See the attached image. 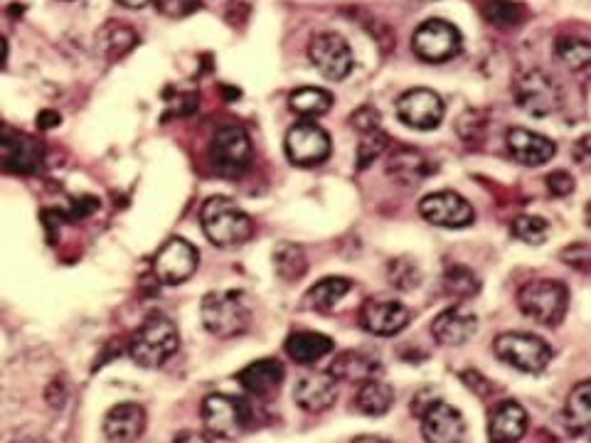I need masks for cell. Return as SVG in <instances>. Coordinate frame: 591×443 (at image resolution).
Instances as JSON below:
<instances>
[{"instance_id": "cell-1", "label": "cell", "mask_w": 591, "mask_h": 443, "mask_svg": "<svg viewBox=\"0 0 591 443\" xmlns=\"http://www.w3.org/2000/svg\"><path fill=\"white\" fill-rule=\"evenodd\" d=\"M200 222L207 239L215 247H239L254 232V224L244 210H239L230 197H210L200 210Z\"/></svg>"}, {"instance_id": "cell-2", "label": "cell", "mask_w": 591, "mask_h": 443, "mask_svg": "<svg viewBox=\"0 0 591 443\" xmlns=\"http://www.w3.org/2000/svg\"><path fill=\"white\" fill-rule=\"evenodd\" d=\"M178 348L180 333L173 320L165 316H151L141 325V330L133 335L129 355L138 367L156 370V367L165 365L178 352Z\"/></svg>"}, {"instance_id": "cell-3", "label": "cell", "mask_w": 591, "mask_h": 443, "mask_svg": "<svg viewBox=\"0 0 591 443\" xmlns=\"http://www.w3.org/2000/svg\"><path fill=\"white\" fill-rule=\"evenodd\" d=\"M202 325L215 338H237L249 328V313L244 296L239 291H212L202 298Z\"/></svg>"}, {"instance_id": "cell-4", "label": "cell", "mask_w": 591, "mask_h": 443, "mask_svg": "<svg viewBox=\"0 0 591 443\" xmlns=\"http://www.w3.org/2000/svg\"><path fill=\"white\" fill-rule=\"evenodd\" d=\"M518 306L523 316L535 320V323L557 325L562 323L564 313H567L569 291L567 286L552 279L530 281V284L520 288Z\"/></svg>"}, {"instance_id": "cell-5", "label": "cell", "mask_w": 591, "mask_h": 443, "mask_svg": "<svg viewBox=\"0 0 591 443\" xmlns=\"http://www.w3.org/2000/svg\"><path fill=\"white\" fill-rule=\"evenodd\" d=\"M493 350L505 365L515 367V370L520 372H527V375H540L552 360L550 345L530 333L498 335Z\"/></svg>"}, {"instance_id": "cell-6", "label": "cell", "mask_w": 591, "mask_h": 443, "mask_svg": "<svg viewBox=\"0 0 591 443\" xmlns=\"http://www.w3.org/2000/svg\"><path fill=\"white\" fill-rule=\"evenodd\" d=\"M252 138H249L247 128L237 124L222 126L215 133L210 146L212 168L227 178H237L252 163Z\"/></svg>"}, {"instance_id": "cell-7", "label": "cell", "mask_w": 591, "mask_h": 443, "mask_svg": "<svg viewBox=\"0 0 591 443\" xmlns=\"http://www.w3.org/2000/svg\"><path fill=\"white\" fill-rule=\"evenodd\" d=\"M513 94L520 109L525 114L535 116V119L555 114L559 104H562V92H559L555 79L550 74L540 72V69H527V72L518 74L513 84Z\"/></svg>"}, {"instance_id": "cell-8", "label": "cell", "mask_w": 591, "mask_h": 443, "mask_svg": "<svg viewBox=\"0 0 591 443\" xmlns=\"http://www.w3.org/2000/svg\"><path fill=\"white\" fill-rule=\"evenodd\" d=\"M308 57H311L313 67L330 82H340L348 77L355 64L348 40L338 32H318L308 45Z\"/></svg>"}, {"instance_id": "cell-9", "label": "cell", "mask_w": 591, "mask_h": 443, "mask_svg": "<svg viewBox=\"0 0 591 443\" xmlns=\"http://www.w3.org/2000/svg\"><path fill=\"white\" fill-rule=\"evenodd\" d=\"M202 421H205V429L217 439H237L249 424V407L242 399L210 394L202 402Z\"/></svg>"}, {"instance_id": "cell-10", "label": "cell", "mask_w": 591, "mask_h": 443, "mask_svg": "<svg viewBox=\"0 0 591 443\" xmlns=\"http://www.w3.org/2000/svg\"><path fill=\"white\" fill-rule=\"evenodd\" d=\"M412 47L417 52L419 60L424 62H446L451 57L459 55L461 50V35L446 20H427L414 30Z\"/></svg>"}, {"instance_id": "cell-11", "label": "cell", "mask_w": 591, "mask_h": 443, "mask_svg": "<svg viewBox=\"0 0 591 443\" xmlns=\"http://www.w3.org/2000/svg\"><path fill=\"white\" fill-rule=\"evenodd\" d=\"M197 261H200V254H197L193 244L180 237H173L158 249L156 259H153V271H156L158 281L175 286L183 284L195 274Z\"/></svg>"}, {"instance_id": "cell-12", "label": "cell", "mask_w": 591, "mask_h": 443, "mask_svg": "<svg viewBox=\"0 0 591 443\" xmlns=\"http://www.w3.org/2000/svg\"><path fill=\"white\" fill-rule=\"evenodd\" d=\"M397 116L414 131H434L444 121V101L431 89H409L397 99Z\"/></svg>"}, {"instance_id": "cell-13", "label": "cell", "mask_w": 591, "mask_h": 443, "mask_svg": "<svg viewBox=\"0 0 591 443\" xmlns=\"http://www.w3.org/2000/svg\"><path fill=\"white\" fill-rule=\"evenodd\" d=\"M286 156L294 165H318L330 156V136L316 124H296L286 133Z\"/></svg>"}, {"instance_id": "cell-14", "label": "cell", "mask_w": 591, "mask_h": 443, "mask_svg": "<svg viewBox=\"0 0 591 443\" xmlns=\"http://www.w3.org/2000/svg\"><path fill=\"white\" fill-rule=\"evenodd\" d=\"M429 224L446 229H463L473 222V207L456 192H431L419 205Z\"/></svg>"}, {"instance_id": "cell-15", "label": "cell", "mask_w": 591, "mask_h": 443, "mask_svg": "<svg viewBox=\"0 0 591 443\" xmlns=\"http://www.w3.org/2000/svg\"><path fill=\"white\" fill-rule=\"evenodd\" d=\"M463 434L466 421L451 404L436 402L422 414V436L427 443H461Z\"/></svg>"}, {"instance_id": "cell-16", "label": "cell", "mask_w": 591, "mask_h": 443, "mask_svg": "<svg viewBox=\"0 0 591 443\" xmlns=\"http://www.w3.org/2000/svg\"><path fill=\"white\" fill-rule=\"evenodd\" d=\"M362 328L372 335H397L409 325V311L399 301H382L372 298L360 311Z\"/></svg>"}, {"instance_id": "cell-17", "label": "cell", "mask_w": 591, "mask_h": 443, "mask_svg": "<svg viewBox=\"0 0 591 443\" xmlns=\"http://www.w3.org/2000/svg\"><path fill=\"white\" fill-rule=\"evenodd\" d=\"M146 431V409L136 402L111 407L104 416V436L111 443H133Z\"/></svg>"}, {"instance_id": "cell-18", "label": "cell", "mask_w": 591, "mask_h": 443, "mask_svg": "<svg viewBox=\"0 0 591 443\" xmlns=\"http://www.w3.org/2000/svg\"><path fill=\"white\" fill-rule=\"evenodd\" d=\"M294 399L306 412H326L338 399V380L330 372H313V375L301 377L294 389Z\"/></svg>"}, {"instance_id": "cell-19", "label": "cell", "mask_w": 591, "mask_h": 443, "mask_svg": "<svg viewBox=\"0 0 591 443\" xmlns=\"http://www.w3.org/2000/svg\"><path fill=\"white\" fill-rule=\"evenodd\" d=\"M0 151H3L5 160L20 173H33V170L40 168L42 156H45V151H42V146L35 138L13 131V128L3 124H0Z\"/></svg>"}, {"instance_id": "cell-20", "label": "cell", "mask_w": 591, "mask_h": 443, "mask_svg": "<svg viewBox=\"0 0 591 443\" xmlns=\"http://www.w3.org/2000/svg\"><path fill=\"white\" fill-rule=\"evenodd\" d=\"M508 148L510 156L518 160V163L527 165V168L547 163V160H552V156H555V143L547 136L527 131V128H510Z\"/></svg>"}, {"instance_id": "cell-21", "label": "cell", "mask_w": 591, "mask_h": 443, "mask_svg": "<svg viewBox=\"0 0 591 443\" xmlns=\"http://www.w3.org/2000/svg\"><path fill=\"white\" fill-rule=\"evenodd\" d=\"M476 330H478L476 316H473L468 308H461V306H454L449 308V311H444L434 320V325H431L434 338L439 340L441 345H451V348L468 343V340L476 335Z\"/></svg>"}, {"instance_id": "cell-22", "label": "cell", "mask_w": 591, "mask_h": 443, "mask_svg": "<svg viewBox=\"0 0 591 443\" xmlns=\"http://www.w3.org/2000/svg\"><path fill=\"white\" fill-rule=\"evenodd\" d=\"M527 431V412L518 402H500L488 421L491 443H518Z\"/></svg>"}, {"instance_id": "cell-23", "label": "cell", "mask_w": 591, "mask_h": 443, "mask_svg": "<svg viewBox=\"0 0 591 443\" xmlns=\"http://www.w3.org/2000/svg\"><path fill=\"white\" fill-rule=\"evenodd\" d=\"M237 380L249 394L266 397V394H274L284 382V365L279 360H257L244 367Z\"/></svg>"}, {"instance_id": "cell-24", "label": "cell", "mask_w": 591, "mask_h": 443, "mask_svg": "<svg viewBox=\"0 0 591 443\" xmlns=\"http://www.w3.org/2000/svg\"><path fill=\"white\" fill-rule=\"evenodd\" d=\"M284 348L286 355L298 365H313L333 352V340L323 333H313V330H298V333L289 335Z\"/></svg>"}, {"instance_id": "cell-25", "label": "cell", "mask_w": 591, "mask_h": 443, "mask_svg": "<svg viewBox=\"0 0 591 443\" xmlns=\"http://www.w3.org/2000/svg\"><path fill=\"white\" fill-rule=\"evenodd\" d=\"M136 45H138L136 30L129 28L126 23L109 20V23L101 25V30L97 32V50L109 62H116L121 60V57H126Z\"/></svg>"}, {"instance_id": "cell-26", "label": "cell", "mask_w": 591, "mask_h": 443, "mask_svg": "<svg viewBox=\"0 0 591 443\" xmlns=\"http://www.w3.org/2000/svg\"><path fill=\"white\" fill-rule=\"evenodd\" d=\"M380 370V365H377L375 357L365 355V352H358V350H350V352H343V355H338L333 360V365H330V375L335 377L338 382H367L372 380V375Z\"/></svg>"}, {"instance_id": "cell-27", "label": "cell", "mask_w": 591, "mask_h": 443, "mask_svg": "<svg viewBox=\"0 0 591 443\" xmlns=\"http://www.w3.org/2000/svg\"><path fill=\"white\" fill-rule=\"evenodd\" d=\"M431 173V163L417 151H397L387 160V175L399 185H417Z\"/></svg>"}, {"instance_id": "cell-28", "label": "cell", "mask_w": 591, "mask_h": 443, "mask_svg": "<svg viewBox=\"0 0 591 443\" xmlns=\"http://www.w3.org/2000/svg\"><path fill=\"white\" fill-rule=\"evenodd\" d=\"M564 416L574 434L591 439V382H582L572 389Z\"/></svg>"}, {"instance_id": "cell-29", "label": "cell", "mask_w": 591, "mask_h": 443, "mask_svg": "<svg viewBox=\"0 0 591 443\" xmlns=\"http://www.w3.org/2000/svg\"><path fill=\"white\" fill-rule=\"evenodd\" d=\"M355 404H358V409L362 414L382 416L392 409L394 392L387 382L367 380V382H362L358 397H355Z\"/></svg>"}, {"instance_id": "cell-30", "label": "cell", "mask_w": 591, "mask_h": 443, "mask_svg": "<svg viewBox=\"0 0 591 443\" xmlns=\"http://www.w3.org/2000/svg\"><path fill=\"white\" fill-rule=\"evenodd\" d=\"M350 291V281L340 279V276H328V279H321L316 286H311V291L306 293V306L313 308V311L326 313L330 308L338 306L340 298Z\"/></svg>"}, {"instance_id": "cell-31", "label": "cell", "mask_w": 591, "mask_h": 443, "mask_svg": "<svg viewBox=\"0 0 591 443\" xmlns=\"http://www.w3.org/2000/svg\"><path fill=\"white\" fill-rule=\"evenodd\" d=\"M274 269L284 281H298L308 271V259L303 247L294 242H281L274 249Z\"/></svg>"}, {"instance_id": "cell-32", "label": "cell", "mask_w": 591, "mask_h": 443, "mask_svg": "<svg viewBox=\"0 0 591 443\" xmlns=\"http://www.w3.org/2000/svg\"><path fill=\"white\" fill-rule=\"evenodd\" d=\"M291 109L296 111L298 116H306V119H316V116L328 114L330 106H333V96H330L326 89L306 87L296 89L289 99Z\"/></svg>"}, {"instance_id": "cell-33", "label": "cell", "mask_w": 591, "mask_h": 443, "mask_svg": "<svg viewBox=\"0 0 591 443\" xmlns=\"http://www.w3.org/2000/svg\"><path fill=\"white\" fill-rule=\"evenodd\" d=\"M483 15H486L488 23L498 30H513L523 23L525 10L523 5L515 3V0H486L483 5Z\"/></svg>"}, {"instance_id": "cell-34", "label": "cell", "mask_w": 591, "mask_h": 443, "mask_svg": "<svg viewBox=\"0 0 591 443\" xmlns=\"http://www.w3.org/2000/svg\"><path fill=\"white\" fill-rule=\"evenodd\" d=\"M555 55L564 67L572 69V72H579V69H587L591 64V42L572 35L559 37Z\"/></svg>"}, {"instance_id": "cell-35", "label": "cell", "mask_w": 591, "mask_h": 443, "mask_svg": "<svg viewBox=\"0 0 591 443\" xmlns=\"http://www.w3.org/2000/svg\"><path fill=\"white\" fill-rule=\"evenodd\" d=\"M444 291L454 298H471L481 291V281L466 266H451L444 274Z\"/></svg>"}, {"instance_id": "cell-36", "label": "cell", "mask_w": 591, "mask_h": 443, "mask_svg": "<svg viewBox=\"0 0 591 443\" xmlns=\"http://www.w3.org/2000/svg\"><path fill=\"white\" fill-rule=\"evenodd\" d=\"M513 234L520 242L537 247V244H545L547 237H550V224L542 220V217L523 215L513 222Z\"/></svg>"}, {"instance_id": "cell-37", "label": "cell", "mask_w": 591, "mask_h": 443, "mask_svg": "<svg viewBox=\"0 0 591 443\" xmlns=\"http://www.w3.org/2000/svg\"><path fill=\"white\" fill-rule=\"evenodd\" d=\"M390 284L399 291H412L419 286V266L412 259H394L387 266Z\"/></svg>"}, {"instance_id": "cell-38", "label": "cell", "mask_w": 591, "mask_h": 443, "mask_svg": "<svg viewBox=\"0 0 591 443\" xmlns=\"http://www.w3.org/2000/svg\"><path fill=\"white\" fill-rule=\"evenodd\" d=\"M387 148V136L382 131L362 133V141L358 146V168H367L375 158H380Z\"/></svg>"}, {"instance_id": "cell-39", "label": "cell", "mask_w": 591, "mask_h": 443, "mask_svg": "<svg viewBox=\"0 0 591 443\" xmlns=\"http://www.w3.org/2000/svg\"><path fill=\"white\" fill-rule=\"evenodd\" d=\"M151 3L156 5L158 13L165 15V18L180 20L193 15L195 10H200L202 0H151Z\"/></svg>"}, {"instance_id": "cell-40", "label": "cell", "mask_w": 591, "mask_h": 443, "mask_svg": "<svg viewBox=\"0 0 591 443\" xmlns=\"http://www.w3.org/2000/svg\"><path fill=\"white\" fill-rule=\"evenodd\" d=\"M562 261L567 266H572V269H579V271H589L591 269V247L589 244H569L567 249L562 252Z\"/></svg>"}, {"instance_id": "cell-41", "label": "cell", "mask_w": 591, "mask_h": 443, "mask_svg": "<svg viewBox=\"0 0 591 443\" xmlns=\"http://www.w3.org/2000/svg\"><path fill=\"white\" fill-rule=\"evenodd\" d=\"M547 190L555 197H567L574 192V180L572 175L564 173V170H557V173L547 175Z\"/></svg>"}, {"instance_id": "cell-42", "label": "cell", "mask_w": 591, "mask_h": 443, "mask_svg": "<svg viewBox=\"0 0 591 443\" xmlns=\"http://www.w3.org/2000/svg\"><path fill=\"white\" fill-rule=\"evenodd\" d=\"M353 126L358 128L360 133H372V131H380V116H377L375 109H370V106H365V109L355 111L353 114Z\"/></svg>"}, {"instance_id": "cell-43", "label": "cell", "mask_w": 591, "mask_h": 443, "mask_svg": "<svg viewBox=\"0 0 591 443\" xmlns=\"http://www.w3.org/2000/svg\"><path fill=\"white\" fill-rule=\"evenodd\" d=\"M461 380L468 384V387L473 389V392L476 394H481V397H486L488 392H491V382L486 380V377L483 375H478V372H463L461 375Z\"/></svg>"}, {"instance_id": "cell-44", "label": "cell", "mask_w": 591, "mask_h": 443, "mask_svg": "<svg viewBox=\"0 0 591 443\" xmlns=\"http://www.w3.org/2000/svg\"><path fill=\"white\" fill-rule=\"evenodd\" d=\"M62 124V116L57 114V111H40V114H37V126L40 128H45V131H50V128H55V126H60Z\"/></svg>"}, {"instance_id": "cell-45", "label": "cell", "mask_w": 591, "mask_h": 443, "mask_svg": "<svg viewBox=\"0 0 591 443\" xmlns=\"http://www.w3.org/2000/svg\"><path fill=\"white\" fill-rule=\"evenodd\" d=\"M175 443H212L205 434H197V431H183V434L175 436Z\"/></svg>"}, {"instance_id": "cell-46", "label": "cell", "mask_w": 591, "mask_h": 443, "mask_svg": "<svg viewBox=\"0 0 591 443\" xmlns=\"http://www.w3.org/2000/svg\"><path fill=\"white\" fill-rule=\"evenodd\" d=\"M116 3L124 5V8H129V10H141V8H146L151 0H116Z\"/></svg>"}, {"instance_id": "cell-47", "label": "cell", "mask_w": 591, "mask_h": 443, "mask_svg": "<svg viewBox=\"0 0 591 443\" xmlns=\"http://www.w3.org/2000/svg\"><path fill=\"white\" fill-rule=\"evenodd\" d=\"M10 443H47V439H42V436H20V439H13Z\"/></svg>"}, {"instance_id": "cell-48", "label": "cell", "mask_w": 591, "mask_h": 443, "mask_svg": "<svg viewBox=\"0 0 591 443\" xmlns=\"http://www.w3.org/2000/svg\"><path fill=\"white\" fill-rule=\"evenodd\" d=\"M353 443H387V441L380 439V436H358Z\"/></svg>"}, {"instance_id": "cell-49", "label": "cell", "mask_w": 591, "mask_h": 443, "mask_svg": "<svg viewBox=\"0 0 591 443\" xmlns=\"http://www.w3.org/2000/svg\"><path fill=\"white\" fill-rule=\"evenodd\" d=\"M5 57H8V42H5V37L0 35V64L5 62Z\"/></svg>"}, {"instance_id": "cell-50", "label": "cell", "mask_w": 591, "mask_h": 443, "mask_svg": "<svg viewBox=\"0 0 591 443\" xmlns=\"http://www.w3.org/2000/svg\"><path fill=\"white\" fill-rule=\"evenodd\" d=\"M587 220H589V224H591V205L587 207Z\"/></svg>"}]
</instances>
